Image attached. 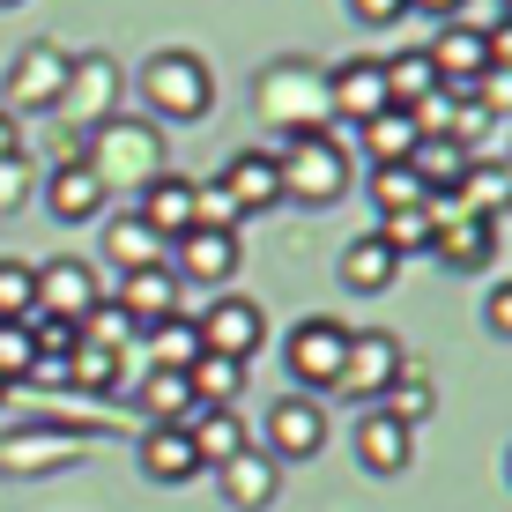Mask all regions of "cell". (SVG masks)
Segmentation results:
<instances>
[{"instance_id":"cell-1","label":"cell","mask_w":512,"mask_h":512,"mask_svg":"<svg viewBox=\"0 0 512 512\" xmlns=\"http://www.w3.org/2000/svg\"><path fill=\"white\" fill-rule=\"evenodd\" d=\"M134 97L149 104V119L193 127V119H208V112H216V75H208V60H201V52L164 45V52H149V60H141Z\"/></svg>"},{"instance_id":"cell-2","label":"cell","mask_w":512,"mask_h":512,"mask_svg":"<svg viewBox=\"0 0 512 512\" xmlns=\"http://www.w3.org/2000/svg\"><path fill=\"white\" fill-rule=\"evenodd\" d=\"M275 171H282V201H305V208H334L349 186H357V156H349V141H334L327 127L320 134H290L275 149Z\"/></svg>"},{"instance_id":"cell-3","label":"cell","mask_w":512,"mask_h":512,"mask_svg":"<svg viewBox=\"0 0 512 512\" xmlns=\"http://www.w3.org/2000/svg\"><path fill=\"white\" fill-rule=\"evenodd\" d=\"M253 112L268 119V127L290 141V134H320L327 127V67H312V60H268L260 67V82H253Z\"/></svg>"},{"instance_id":"cell-4","label":"cell","mask_w":512,"mask_h":512,"mask_svg":"<svg viewBox=\"0 0 512 512\" xmlns=\"http://www.w3.org/2000/svg\"><path fill=\"white\" fill-rule=\"evenodd\" d=\"M82 164L104 179V193H112V186H134V193H141L156 171H171V164H164V127H156V119L112 112L90 141H82Z\"/></svg>"},{"instance_id":"cell-5","label":"cell","mask_w":512,"mask_h":512,"mask_svg":"<svg viewBox=\"0 0 512 512\" xmlns=\"http://www.w3.org/2000/svg\"><path fill=\"white\" fill-rule=\"evenodd\" d=\"M342 349H349V320H334V312H312V320H297L282 334V372H290L297 394H334V379H342Z\"/></svg>"},{"instance_id":"cell-6","label":"cell","mask_w":512,"mask_h":512,"mask_svg":"<svg viewBox=\"0 0 512 512\" xmlns=\"http://www.w3.org/2000/svg\"><path fill=\"white\" fill-rule=\"evenodd\" d=\"M90 423H15L0 431V475H52L90 453Z\"/></svg>"},{"instance_id":"cell-7","label":"cell","mask_w":512,"mask_h":512,"mask_svg":"<svg viewBox=\"0 0 512 512\" xmlns=\"http://www.w3.org/2000/svg\"><path fill=\"white\" fill-rule=\"evenodd\" d=\"M112 112H119V60H112V52H82V60H67V90H60L67 134L90 141Z\"/></svg>"},{"instance_id":"cell-8","label":"cell","mask_w":512,"mask_h":512,"mask_svg":"<svg viewBox=\"0 0 512 512\" xmlns=\"http://www.w3.org/2000/svg\"><path fill=\"white\" fill-rule=\"evenodd\" d=\"M60 90H67V52L52 45V38H30L23 52L8 60V75H0V112H60Z\"/></svg>"},{"instance_id":"cell-9","label":"cell","mask_w":512,"mask_h":512,"mask_svg":"<svg viewBox=\"0 0 512 512\" xmlns=\"http://www.w3.org/2000/svg\"><path fill=\"white\" fill-rule=\"evenodd\" d=\"M401 364H409V357H401V342H394L386 327H364V334L349 327V349H342V379H334V394L357 401V409H379V394L401 379Z\"/></svg>"},{"instance_id":"cell-10","label":"cell","mask_w":512,"mask_h":512,"mask_svg":"<svg viewBox=\"0 0 512 512\" xmlns=\"http://www.w3.org/2000/svg\"><path fill=\"white\" fill-rule=\"evenodd\" d=\"M431 260L453 275H483L498 260V223L490 216H468L453 201H431Z\"/></svg>"},{"instance_id":"cell-11","label":"cell","mask_w":512,"mask_h":512,"mask_svg":"<svg viewBox=\"0 0 512 512\" xmlns=\"http://www.w3.org/2000/svg\"><path fill=\"white\" fill-rule=\"evenodd\" d=\"M104 275H97V260H75V253H60V260H45L38 268V320H67V327H82L90 312L104 305Z\"/></svg>"},{"instance_id":"cell-12","label":"cell","mask_w":512,"mask_h":512,"mask_svg":"<svg viewBox=\"0 0 512 512\" xmlns=\"http://www.w3.org/2000/svg\"><path fill=\"white\" fill-rule=\"evenodd\" d=\"M193 327H201V349H208V357H231V364H253L260 349H268V312H260L253 297H238V290H223Z\"/></svg>"},{"instance_id":"cell-13","label":"cell","mask_w":512,"mask_h":512,"mask_svg":"<svg viewBox=\"0 0 512 512\" xmlns=\"http://www.w3.org/2000/svg\"><path fill=\"white\" fill-rule=\"evenodd\" d=\"M238 231H216V223H193L186 238H171V253H164V268L179 275V282H201V290H223V282L238 275Z\"/></svg>"},{"instance_id":"cell-14","label":"cell","mask_w":512,"mask_h":512,"mask_svg":"<svg viewBox=\"0 0 512 512\" xmlns=\"http://www.w3.org/2000/svg\"><path fill=\"white\" fill-rule=\"evenodd\" d=\"M216 193L245 216H268V208H282V171H275V149H231L216 171Z\"/></svg>"},{"instance_id":"cell-15","label":"cell","mask_w":512,"mask_h":512,"mask_svg":"<svg viewBox=\"0 0 512 512\" xmlns=\"http://www.w3.org/2000/svg\"><path fill=\"white\" fill-rule=\"evenodd\" d=\"M260 453H275V461H312V453H327V401L282 394L268 409V446Z\"/></svg>"},{"instance_id":"cell-16","label":"cell","mask_w":512,"mask_h":512,"mask_svg":"<svg viewBox=\"0 0 512 512\" xmlns=\"http://www.w3.org/2000/svg\"><path fill=\"white\" fill-rule=\"evenodd\" d=\"M208 475H216V490H223V505H231V512H268L282 498V461H275V453H260V446L231 453V461L208 468Z\"/></svg>"},{"instance_id":"cell-17","label":"cell","mask_w":512,"mask_h":512,"mask_svg":"<svg viewBox=\"0 0 512 512\" xmlns=\"http://www.w3.org/2000/svg\"><path fill=\"white\" fill-rule=\"evenodd\" d=\"M327 112L342 119V127L379 119V112H386V75H379V60H342V67H327Z\"/></svg>"},{"instance_id":"cell-18","label":"cell","mask_w":512,"mask_h":512,"mask_svg":"<svg viewBox=\"0 0 512 512\" xmlns=\"http://www.w3.org/2000/svg\"><path fill=\"white\" fill-rule=\"evenodd\" d=\"M349 446H357V468L364 475H401L416 461V431H409V423H394L386 409H364L357 431H349Z\"/></svg>"},{"instance_id":"cell-19","label":"cell","mask_w":512,"mask_h":512,"mask_svg":"<svg viewBox=\"0 0 512 512\" xmlns=\"http://www.w3.org/2000/svg\"><path fill=\"white\" fill-rule=\"evenodd\" d=\"M193 193H201V186H193L186 171H156V179L134 193V216L171 245V238H186V231H193Z\"/></svg>"},{"instance_id":"cell-20","label":"cell","mask_w":512,"mask_h":512,"mask_svg":"<svg viewBox=\"0 0 512 512\" xmlns=\"http://www.w3.org/2000/svg\"><path fill=\"white\" fill-rule=\"evenodd\" d=\"M141 475H149V483H164V490L208 475L201 453H193V438H186V423H141Z\"/></svg>"},{"instance_id":"cell-21","label":"cell","mask_w":512,"mask_h":512,"mask_svg":"<svg viewBox=\"0 0 512 512\" xmlns=\"http://www.w3.org/2000/svg\"><path fill=\"white\" fill-rule=\"evenodd\" d=\"M423 52H431V67H438V82H446V90H468V82L490 67L483 30H475V23H461V15H453V23H438V38L423 45Z\"/></svg>"},{"instance_id":"cell-22","label":"cell","mask_w":512,"mask_h":512,"mask_svg":"<svg viewBox=\"0 0 512 512\" xmlns=\"http://www.w3.org/2000/svg\"><path fill=\"white\" fill-rule=\"evenodd\" d=\"M179 297H186V282L171 275V268H134V275H119L112 305L127 312L134 327H156V320H171V312H179Z\"/></svg>"},{"instance_id":"cell-23","label":"cell","mask_w":512,"mask_h":512,"mask_svg":"<svg viewBox=\"0 0 512 512\" xmlns=\"http://www.w3.org/2000/svg\"><path fill=\"white\" fill-rule=\"evenodd\" d=\"M45 208H52V223H97L104 216V179L90 164H52Z\"/></svg>"},{"instance_id":"cell-24","label":"cell","mask_w":512,"mask_h":512,"mask_svg":"<svg viewBox=\"0 0 512 512\" xmlns=\"http://www.w3.org/2000/svg\"><path fill=\"white\" fill-rule=\"evenodd\" d=\"M164 253H171V245L156 238L149 223L134 216V208H127V216H104V268H112V275H134V268H164Z\"/></svg>"},{"instance_id":"cell-25","label":"cell","mask_w":512,"mask_h":512,"mask_svg":"<svg viewBox=\"0 0 512 512\" xmlns=\"http://www.w3.org/2000/svg\"><path fill=\"white\" fill-rule=\"evenodd\" d=\"M409 164H416V179H423V193H431V201H453L475 156L461 149V141H446V134H423L416 149H409Z\"/></svg>"},{"instance_id":"cell-26","label":"cell","mask_w":512,"mask_h":512,"mask_svg":"<svg viewBox=\"0 0 512 512\" xmlns=\"http://www.w3.org/2000/svg\"><path fill=\"white\" fill-rule=\"evenodd\" d=\"M453 208H468V216H512V164L505 156H475L468 164V179H461V193H453Z\"/></svg>"},{"instance_id":"cell-27","label":"cell","mask_w":512,"mask_h":512,"mask_svg":"<svg viewBox=\"0 0 512 512\" xmlns=\"http://www.w3.org/2000/svg\"><path fill=\"white\" fill-rule=\"evenodd\" d=\"M127 401L141 409V423H193V416H201V401H193L186 372H156V364H149V379H141Z\"/></svg>"},{"instance_id":"cell-28","label":"cell","mask_w":512,"mask_h":512,"mask_svg":"<svg viewBox=\"0 0 512 512\" xmlns=\"http://www.w3.org/2000/svg\"><path fill=\"white\" fill-rule=\"evenodd\" d=\"M379 75H386V104H394V112H416V104L438 90V67H431V52H423V45L379 60Z\"/></svg>"},{"instance_id":"cell-29","label":"cell","mask_w":512,"mask_h":512,"mask_svg":"<svg viewBox=\"0 0 512 512\" xmlns=\"http://www.w3.org/2000/svg\"><path fill=\"white\" fill-rule=\"evenodd\" d=\"M394 275H401V260L372 238H357V245H342V290H357V297H379V290H394Z\"/></svg>"},{"instance_id":"cell-30","label":"cell","mask_w":512,"mask_h":512,"mask_svg":"<svg viewBox=\"0 0 512 512\" xmlns=\"http://www.w3.org/2000/svg\"><path fill=\"white\" fill-rule=\"evenodd\" d=\"M416 119L409 112H394V104H386L379 119H364L357 127V149H364V164H409V149H416Z\"/></svg>"},{"instance_id":"cell-31","label":"cell","mask_w":512,"mask_h":512,"mask_svg":"<svg viewBox=\"0 0 512 512\" xmlns=\"http://www.w3.org/2000/svg\"><path fill=\"white\" fill-rule=\"evenodd\" d=\"M245 372H253V364H231V357H193L186 364V386H193V401H201V409H238V394H245Z\"/></svg>"},{"instance_id":"cell-32","label":"cell","mask_w":512,"mask_h":512,"mask_svg":"<svg viewBox=\"0 0 512 512\" xmlns=\"http://www.w3.org/2000/svg\"><path fill=\"white\" fill-rule=\"evenodd\" d=\"M186 438H193V453H201V468H223L231 453H245L253 438H245V423H238V409H201L186 423Z\"/></svg>"},{"instance_id":"cell-33","label":"cell","mask_w":512,"mask_h":512,"mask_svg":"<svg viewBox=\"0 0 512 512\" xmlns=\"http://www.w3.org/2000/svg\"><path fill=\"white\" fill-rule=\"evenodd\" d=\"M141 342H149V364H156V372H186V364L201 357V327L179 320V312H171V320H156V327H141Z\"/></svg>"},{"instance_id":"cell-34","label":"cell","mask_w":512,"mask_h":512,"mask_svg":"<svg viewBox=\"0 0 512 512\" xmlns=\"http://www.w3.org/2000/svg\"><path fill=\"white\" fill-rule=\"evenodd\" d=\"M379 409L394 416V423H409V431H416V423H431V409H438V394H431V372H409V364H401V379L379 394Z\"/></svg>"},{"instance_id":"cell-35","label":"cell","mask_w":512,"mask_h":512,"mask_svg":"<svg viewBox=\"0 0 512 512\" xmlns=\"http://www.w3.org/2000/svg\"><path fill=\"white\" fill-rule=\"evenodd\" d=\"M67 386H82V394H112V386H119V349L75 342V349H67Z\"/></svg>"},{"instance_id":"cell-36","label":"cell","mask_w":512,"mask_h":512,"mask_svg":"<svg viewBox=\"0 0 512 512\" xmlns=\"http://www.w3.org/2000/svg\"><path fill=\"white\" fill-rule=\"evenodd\" d=\"M379 245L394 260H409V253H431V201L423 208H394V216L379 223Z\"/></svg>"},{"instance_id":"cell-37","label":"cell","mask_w":512,"mask_h":512,"mask_svg":"<svg viewBox=\"0 0 512 512\" xmlns=\"http://www.w3.org/2000/svg\"><path fill=\"white\" fill-rule=\"evenodd\" d=\"M372 201H379V216H394V208H423L431 193H423L416 164H372Z\"/></svg>"},{"instance_id":"cell-38","label":"cell","mask_w":512,"mask_h":512,"mask_svg":"<svg viewBox=\"0 0 512 512\" xmlns=\"http://www.w3.org/2000/svg\"><path fill=\"white\" fill-rule=\"evenodd\" d=\"M0 379H8V386L38 379V342H30V320H0Z\"/></svg>"},{"instance_id":"cell-39","label":"cell","mask_w":512,"mask_h":512,"mask_svg":"<svg viewBox=\"0 0 512 512\" xmlns=\"http://www.w3.org/2000/svg\"><path fill=\"white\" fill-rule=\"evenodd\" d=\"M30 312H38V268L0 260V320H30Z\"/></svg>"},{"instance_id":"cell-40","label":"cell","mask_w":512,"mask_h":512,"mask_svg":"<svg viewBox=\"0 0 512 512\" xmlns=\"http://www.w3.org/2000/svg\"><path fill=\"white\" fill-rule=\"evenodd\" d=\"M82 342H104V349H119V357H127V342H141V327H134L127 312L112 305V297H104V305L90 312V320H82Z\"/></svg>"},{"instance_id":"cell-41","label":"cell","mask_w":512,"mask_h":512,"mask_svg":"<svg viewBox=\"0 0 512 512\" xmlns=\"http://www.w3.org/2000/svg\"><path fill=\"white\" fill-rule=\"evenodd\" d=\"M468 97L483 104L490 119H512V67H483V75L468 82Z\"/></svg>"},{"instance_id":"cell-42","label":"cell","mask_w":512,"mask_h":512,"mask_svg":"<svg viewBox=\"0 0 512 512\" xmlns=\"http://www.w3.org/2000/svg\"><path fill=\"white\" fill-rule=\"evenodd\" d=\"M401 15H409V0H349V23H364V30H394Z\"/></svg>"},{"instance_id":"cell-43","label":"cell","mask_w":512,"mask_h":512,"mask_svg":"<svg viewBox=\"0 0 512 512\" xmlns=\"http://www.w3.org/2000/svg\"><path fill=\"white\" fill-rule=\"evenodd\" d=\"M30 201V156H0V208Z\"/></svg>"},{"instance_id":"cell-44","label":"cell","mask_w":512,"mask_h":512,"mask_svg":"<svg viewBox=\"0 0 512 512\" xmlns=\"http://www.w3.org/2000/svg\"><path fill=\"white\" fill-rule=\"evenodd\" d=\"M483 320H490V334H505V342H512V275L483 297Z\"/></svg>"},{"instance_id":"cell-45","label":"cell","mask_w":512,"mask_h":512,"mask_svg":"<svg viewBox=\"0 0 512 512\" xmlns=\"http://www.w3.org/2000/svg\"><path fill=\"white\" fill-rule=\"evenodd\" d=\"M483 45H490V67H512V15L483 30Z\"/></svg>"},{"instance_id":"cell-46","label":"cell","mask_w":512,"mask_h":512,"mask_svg":"<svg viewBox=\"0 0 512 512\" xmlns=\"http://www.w3.org/2000/svg\"><path fill=\"white\" fill-rule=\"evenodd\" d=\"M461 8H468V0H409V15H438V23H453Z\"/></svg>"},{"instance_id":"cell-47","label":"cell","mask_w":512,"mask_h":512,"mask_svg":"<svg viewBox=\"0 0 512 512\" xmlns=\"http://www.w3.org/2000/svg\"><path fill=\"white\" fill-rule=\"evenodd\" d=\"M0 156H23V119L0 112Z\"/></svg>"},{"instance_id":"cell-48","label":"cell","mask_w":512,"mask_h":512,"mask_svg":"<svg viewBox=\"0 0 512 512\" xmlns=\"http://www.w3.org/2000/svg\"><path fill=\"white\" fill-rule=\"evenodd\" d=\"M505 483H512V446H505Z\"/></svg>"},{"instance_id":"cell-49","label":"cell","mask_w":512,"mask_h":512,"mask_svg":"<svg viewBox=\"0 0 512 512\" xmlns=\"http://www.w3.org/2000/svg\"><path fill=\"white\" fill-rule=\"evenodd\" d=\"M0 401H8V379H0Z\"/></svg>"},{"instance_id":"cell-50","label":"cell","mask_w":512,"mask_h":512,"mask_svg":"<svg viewBox=\"0 0 512 512\" xmlns=\"http://www.w3.org/2000/svg\"><path fill=\"white\" fill-rule=\"evenodd\" d=\"M0 8H15V0H0Z\"/></svg>"},{"instance_id":"cell-51","label":"cell","mask_w":512,"mask_h":512,"mask_svg":"<svg viewBox=\"0 0 512 512\" xmlns=\"http://www.w3.org/2000/svg\"><path fill=\"white\" fill-rule=\"evenodd\" d=\"M505 15H512V0H505Z\"/></svg>"}]
</instances>
